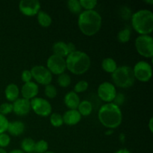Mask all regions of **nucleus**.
<instances>
[{"mask_svg": "<svg viewBox=\"0 0 153 153\" xmlns=\"http://www.w3.org/2000/svg\"><path fill=\"white\" fill-rule=\"evenodd\" d=\"M135 48L138 54L146 58L153 57V38L150 35H139L135 40Z\"/></svg>", "mask_w": 153, "mask_h": 153, "instance_id": "423d86ee", "label": "nucleus"}, {"mask_svg": "<svg viewBox=\"0 0 153 153\" xmlns=\"http://www.w3.org/2000/svg\"><path fill=\"white\" fill-rule=\"evenodd\" d=\"M37 19L39 25L43 28H47L52 24V19L50 15L43 10H40L37 14Z\"/></svg>", "mask_w": 153, "mask_h": 153, "instance_id": "aec40b11", "label": "nucleus"}, {"mask_svg": "<svg viewBox=\"0 0 153 153\" xmlns=\"http://www.w3.org/2000/svg\"><path fill=\"white\" fill-rule=\"evenodd\" d=\"M19 89L18 86L15 84L11 83L7 85L4 90V96L6 100L8 102H13L19 98Z\"/></svg>", "mask_w": 153, "mask_h": 153, "instance_id": "a211bd4d", "label": "nucleus"}, {"mask_svg": "<svg viewBox=\"0 0 153 153\" xmlns=\"http://www.w3.org/2000/svg\"><path fill=\"white\" fill-rule=\"evenodd\" d=\"M31 108L37 115L40 117L50 116L52 114V105L46 99L41 97H35L30 100Z\"/></svg>", "mask_w": 153, "mask_h": 153, "instance_id": "6e6552de", "label": "nucleus"}, {"mask_svg": "<svg viewBox=\"0 0 153 153\" xmlns=\"http://www.w3.org/2000/svg\"><path fill=\"white\" fill-rule=\"evenodd\" d=\"M102 68L108 73H113L117 68V62L111 58H106L102 62Z\"/></svg>", "mask_w": 153, "mask_h": 153, "instance_id": "4be33fe9", "label": "nucleus"}, {"mask_svg": "<svg viewBox=\"0 0 153 153\" xmlns=\"http://www.w3.org/2000/svg\"><path fill=\"white\" fill-rule=\"evenodd\" d=\"M80 102V97L74 91H70L64 96V104L70 110H77Z\"/></svg>", "mask_w": 153, "mask_h": 153, "instance_id": "dca6fc26", "label": "nucleus"}, {"mask_svg": "<svg viewBox=\"0 0 153 153\" xmlns=\"http://www.w3.org/2000/svg\"><path fill=\"white\" fill-rule=\"evenodd\" d=\"M52 51L54 55H58L62 58L67 57L69 55L67 43L63 41H58L54 43L52 46Z\"/></svg>", "mask_w": 153, "mask_h": 153, "instance_id": "6ab92c4d", "label": "nucleus"}, {"mask_svg": "<svg viewBox=\"0 0 153 153\" xmlns=\"http://www.w3.org/2000/svg\"><path fill=\"white\" fill-rule=\"evenodd\" d=\"M40 3L37 0H22L19 2V10L23 15L33 16L40 10Z\"/></svg>", "mask_w": 153, "mask_h": 153, "instance_id": "f8f14e48", "label": "nucleus"}, {"mask_svg": "<svg viewBox=\"0 0 153 153\" xmlns=\"http://www.w3.org/2000/svg\"><path fill=\"white\" fill-rule=\"evenodd\" d=\"M120 14L123 19L128 20V19H131L132 13H131V10L128 7L125 6V7H123L121 10H120Z\"/></svg>", "mask_w": 153, "mask_h": 153, "instance_id": "f704fd0d", "label": "nucleus"}, {"mask_svg": "<svg viewBox=\"0 0 153 153\" xmlns=\"http://www.w3.org/2000/svg\"><path fill=\"white\" fill-rule=\"evenodd\" d=\"M45 153H55V152H52V151H47V152H46Z\"/></svg>", "mask_w": 153, "mask_h": 153, "instance_id": "49530a36", "label": "nucleus"}, {"mask_svg": "<svg viewBox=\"0 0 153 153\" xmlns=\"http://www.w3.org/2000/svg\"><path fill=\"white\" fill-rule=\"evenodd\" d=\"M21 149L24 152L33 153L34 150L35 141L31 137L24 138L21 142Z\"/></svg>", "mask_w": 153, "mask_h": 153, "instance_id": "5701e85b", "label": "nucleus"}, {"mask_svg": "<svg viewBox=\"0 0 153 153\" xmlns=\"http://www.w3.org/2000/svg\"><path fill=\"white\" fill-rule=\"evenodd\" d=\"M131 30L129 27L126 26L121 29L117 34V39L120 43H126L131 38Z\"/></svg>", "mask_w": 153, "mask_h": 153, "instance_id": "b1692460", "label": "nucleus"}, {"mask_svg": "<svg viewBox=\"0 0 153 153\" xmlns=\"http://www.w3.org/2000/svg\"><path fill=\"white\" fill-rule=\"evenodd\" d=\"M117 90L114 85L109 82H105L100 84L97 89V94L100 100L105 103L112 102L116 97Z\"/></svg>", "mask_w": 153, "mask_h": 153, "instance_id": "9d476101", "label": "nucleus"}, {"mask_svg": "<svg viewBox=\"0 0 153 153\" xmlns=\"http://www.w3.org/2000/svg\"><path fill=\"white\" fill-rule=\"evenodd\" d=\"M115 153H131L128 149H127L126 148H123V149H118Z\"/></svg>", "mask_w": 153, "mask_h": 153, "instance_id": "58836bf2", "label": "nucleus"}, {"mask_svg": "<svg viewBox=\"0 0 153 153\" xmlns=\"http://www.w3.org/2000/svg\"><path fill=\"white\" fill-rule=\"evenodd\" d=\"M57 82L58 85L61 88H67L71 84V77L67 73H62L58 76Z\"/></svg>", "mask_w": 153, "mask_h": 153, "instance_id": "a878e982", "label": "nucleus"}, {"mask_svg": "<svg viewBox=\"0 0 153 153\" xmlns=\"http://www.w3.org/2000/svg\"><path fill=\"white\" fill-rule=\"evenodd\" d=\"M132 28L140 35H149L153 31V13L142 9L132 13L131 17Z\"/></svg>", "mask_w": 153, "mask_h": 153, "instance_id": "20e7f679", "label": "nucleus"}, {"mask_svg": "<svg viewBox=\"0 0 153 153\" xmlns=\"http://www.w3.org/2000/svg\"><path fill=\"white\" fill-rule=\"evenodd\" d=\"M48 149H49V144L47 141L44 140H40L35 142L34 152L35 153H45L47 152Z\"/></svg>", "mask_w": 153, "mask_h": 153, "instance_id": "cd10ccee", "label": "nucleus"}, {"mask_svg": "<svg viewBox=\"0 0 153 153\" xmlns=\"http://www.w3.org/2000/svg\"><path fill=\"white\" fill-rule=\"evenodd\" d=\"M30 71L32 76V79H34L37 83L46 86L48 85H50L52 82V74L44 66H34Z\"/></svg>", "mask_w": 153, "mask_h": 153, "instance_id": "1a4fd4ad", "label": "nucleus"}, {"mask_svg": "<svg viewBox=\"0 0 153 153\" xmlns=\"http://www.w3.org/2000/svg\"><path fill=\"white\" fill-rule=\"evenodd\" d=\"M98 118L103 126L109 129H114L122 123V111L114 103H105L100 107L98 112Z\"/></svg>", "mask_w": 153, "mask_h": 153, "instance_id": "f257e3e1", "label": "nucleus"}, {"mask_svg": "<svg viewBox=\"0 0 153 153\" xmlns=\"http://www.w3.org/2000/svg\"><path fill=\"white\" fill-rule=\"evenodd\" d=\"M13 112L17 116H26L31 111L30 100L24 98H18L13 103Z\"/></svg>", "mask_w": 153, "mask_h": 153, "instance_id": "ddd939ff", "label": "nucleus"}, {"mask_svg": "<svg viewBox=\"0 0 153 153\" xmlns=\"http://www.w3.org/2000/svg\"><path fill=\"white\" fill-rule=\"evenodd\" d=\"M46 66H47L46 68L52 74L58 75V76L64 73L65 70H67L66 61L64 58L54 54L50 55L47 59Z\"/></svg>", "mask_w": 153, "mask_h": 153, "instance_id": "9b49d317", "label": "nucleus"}, {"mask_svg": "<svg viewBox=\"0 0 153 153\" xmlns=\"http://www.w3.org/2000/svg\"><path fill=\"white\" fill-rule=\"evenodd\" d=\"M65 61L67 70L73 74L78 76L88 72L91 64L89 55L86 52L79 50L69 54Z\"/></svg>", "mask_w": 153, "mask_h": 153, "instance_id": "7ed1b4c3", "label": "nucleus"}, {"mask_svg": "<svg viewBox=\"0 0 153 153\" xmlns=\"http://www.w3.org/2000/svg\"><path fill=\"white\" fill-rule=\"evenodd\" d=\"M111 78L114 84L120 88H131L135 82L133 69L127 65L117 67L111 74Z\"/></svg>", "mask_w": 153, "mask_h": 153, "instance_id": "39448f33", "label": "nucleus"}, {"mask_svg": "<svg viewBox=\"0 0 153 153\" xmlns=\"http://www.w3.org/2000/svg\"><path fill=\"white\" fill-rule=\"evenodd\" d=\"M25 124L22 121H13V122H9L8 126H7V131L9 134L12 136H19L23 134L25 131Z\"/></svg>", "mask_w": 153, "mask_h": 153, "instance_id": "f3484780", "label": "nucleus"}, {"mask_svg": "<svg viewBox=\"0 0 153 153\" xmlns=\"http://www.w3.org/2000/svg\"><path fill=\"white\" fill-rule=\"evenodd\" d=\"M120 140L122 142H124V140H125V134H121L120 135Z\"/></svg>", "mask_w": 153, "mask_h": 153, "instance_id": "79ce46f5", "label": "nucleus"}, {"mask_svg": "<svg viewBox=\"0 0 153 153\" xmlns=\"http://www.w3.org/2000/svg\"><path fill=\"white\" fill-rule=\"evenodd\" d=\"M50 123L54 127H61L64 124L62 115L58 113H52L50 114Z\"/></svg>", "mask_w": 153, "mask_h": 153, "instance_id": "bb28decb", "label": "nucleus"}, {"mask_svg": "<svg viewBox=\"0 0 153 153\" xmlns=\"http://www.w3.org/2000/svg\"><path fill=\"white\" fill-rule=\"evenodd\" d=\"M44 94L46 97H48V98L54 99L56 97L57 94H58V91H57V88L54 85L50 84V85L45 86Z\"/></svg>", "mask_w": 153, "mask_h": 153, "instance_id": "c756f323", "label": "nucleus"}, {"mask_svg": "<svg viewBox=\"0 0 153 153\" xmlns=\"http://www.w3.org/2000/svg\"><path fill=\"white\" fill-rule=\"evenodd\" d=\"M39 93V86L36 82H29L24 83L21 89V94L22 98L31 100L37 97Z\"/></svg>", "mask_w": 153, "mask_h": 153, "instance_id": "4468645a", "label": "nucleus"}, {"mask_svg": "<svg viewBox=\"0 0 153 153\" xmlns=\"http://www.w3.org/2000/svg\"><path fill=\"white\" fill-rule=\"evenodd\" d=\"M9 121L7 118L4 115L0 114V134L5 133L8 126Z\"/></svg>", "mask_w": 153, "mask_h": 153, "instance_id": "473e14b6", "label": "nucleus"}, {"mask_svg": "<svg viewBox=\"0 0 153 153\" xmlns=\"http://www.w3.org/2000/svg\"><path fill=\"white\" fill-rule=\"evenodd\" d=\"M63 120L64 123L67 126H75L79 123L82 120V115L79 114L78 110H70L65 112L63 115Z\"/></svg>", "mask_w": 153, "mask_h": 153, "instance_id": "2eb2a0df", "label": "nucleus"}, {"mask_svg": "<svg viewBox=\"0 0 153 153\" xmlns=\"http://www.w3.org/2000/svg\"><path fill=\"white\" fill-rule=\"evenodd\" d=\"M124 102H125V96H124V94H122V93H117L114 100L113 103H114L115 105L120 107V106L123 104Z\"/></svg>", "mask_w": 153, "mask_h": 153, "instance_id": "e433bc0d", "label": "nucleus"}, {"mask_svg": "<svg viewBox=\"0 0 153 153\" xmlns=\"http://www.w3.org/2000/svg\"><path fill=\"white\" fill-rule=\"evenodd\" d=\"M88 86H89V85H88V82L84 80L79 81L75 85L74 92L76 93L77 94H79V93L85 92V91H86L88 90Z\"/></svg>", "mask_w": 153, "mask_h": 153, "instance_id": "7c9ffc66", "label": "nucleus"}, {"mask_svg": "<svg viewBox=\"0 0 153 153\" xmlns=\"http://www.w3.org/2000/svg\"><path fill=\"white\" fill-rule=\"evenodd\" d=\"M146 4H153V0H147V1H144Z\"/></svg>", "mask_w": 153, "mask_h": 153, "instance_id": "c03bdc74", "label": "nucleus"}, {"mask_svg": "<svg viewBox=\"0 0 153 153\" xmlns=\"http://www.w3.org/2000/svg\"><path fill=\"white\" fill-rule=\"evenodd\" d=\"M67 49H68V52H69V54L72 53V52H75V51H76V45L74 44V43H71V42H70V43H67Z\"/></svg>", "mask_w": 153, "mask_h": 153, "instance_id": "4c0bfd02", "label": "nucleus"}, {"mask_svg": "<svg viewBox=\"0 0 153 153\" xmlns=\"http://www.w3.org/2000/svg\"><path fill=\"white\" fill-rule=\"evenodd\" d=\"M13 112V105L10 102H4L0 105V114L6 117Z\"/></svg>", "mask_w": 153, "mask_h": 153, "instance_id": "2f4dec72", "label": "nucleus"}, {"mask_svg": "<svg viewBox=\"0 0 153 153\" xmlns=\"http://www.w3.org/2000/svg\"><path fill=\"white\" fill-rule=\"evenodd\" d=\"M10 143V137L6 133L0 134V148L4 149V147H7Z\"/></svg>", "mask_w": 153, "mask_h": 153, "instance_id": "72a5a7b5", "label": "nucleus"}, {"mask_svg": "<svg viewBox=\"0 0 153 153\" xmlns=\"http://www.w3.org/2000/svg\"><path fill=\"white\" fill-rule=\"evenodd\" d=\"M67 7L73 14H80L82 12V7L79 0H69L67 1Z\"/></svg>", "mask_w": 153, "mask_h": 153, "instance_id": "393cba45", "label": "nucleus"}, {"mask_svg": "<svg viewBox=\"0 0 153 153\" xmlns=\"http://www.w3.org/2000/svg\"><path fill=\"white\" fill-rule=\"evenodd\" d=\"M114 133V131H113V130L112 129H109V130H108L107 131H106L105 132V134L106 135H110V134H112Z\"/></svg>", "mask_w": 153, "mask_h": 153, "instance_id": "37998d69", "label": "nucleus"}, {"mask_svg": "<svg viewBox=\"0 0 153 153\" xmlns=\"http://www.w3.org/2000/svg\"><path fill=\"white\" fill-rule=\"evenodd\" d=\"M79 2L82 8L85 9V10H92L97 5L98 1L97 0H79Z\"/></svg>", "mask_w": 153, "mask_h": 153, "instance_id": "c85d7f7f", "label": "nucleus"}, {"mask_svg": "<svg viewBox=\"0 0 153 153\" xmlns=\"http://www.w3.org/2000/svg\"><path fill=\"white\" fill-rule=\"evenodd\" d=\"M149 131H150V132L152 133V131H153V118L152 117H151L150 120H149Z\"/></svg>", "mask_w": 153, "mask_h": 153, "instance_id": "ea45409f", "label": "nucleus"}, {"mask_svg": "<svg viewBox=\"0 0 153 153\" xmlns=\"http://www.w3.org/2000/svg\"><path fill=\"white\" fill-rule=\"evenodd\" d=\"M133 69L134 78L141 82H147L152 79V67L147 61H138Z\"/></svg>", "mask_w": 153, "mask_h": 153, "instance_id": "0eeeda50", "label": "nucleus"}, {"mask_svg": "<svg viewBox=\"0 0 153 153\" xmlns=\"http://www.w3.org/2000/svg\"><path fill=\"white\" fill-rule=\"evenodd\" d=\"M101 15L97 10H84L81 12L78 19V25L85 35L94 36L100 31L102 26Z\"/></svg>", "mask_w": 153, "mask_h": 153, "instance_id": "f03ea898", "label": "nucleus"}, {"mask_svg": "<svg viewBox=\"0 0 153 153\" xmlns=\"http://www.w3.org/2000/svg\"><path fill=\"white\" fill-rule=\"evenodd\" d=\"M77 109L78 111L82 116H89L93 111V105L90 101L83 100V101L80 102Z\"/></svg>", "mask_w": 153, "mask_h": 153, "instance_id": "412c9836", "label": "nucleus"}, {"mask_svg": "<svg viewBox=\"0 0 153 153\" xmlns=\"http://www.w3.org/2000/svg\"><path fill=\"white\" fill-rule=\"evenodd\" d=\"M9 153H24V152L22 150V149H13V150L10 151Z\"/></svg>", "mask_w": 153, "mask_h": 153, "instance_id": "a19ab883", "label": "nucleus"}, {"mask_svg": "<svg viewBox=\"0 0 153 153\" xmlns=\"http://www.w3.org/2000/svg\"><path fill=\"white\" fill-rule=\"evenodd\" d=\"M0 153H7V152L2 148H0Z\"/></svg>", "mask_w": 153, "mask_h": 153, "instance_id": "a18cd8bd", "label": "nucleus"}, {"mask_svg": "<svg viewBox=\"0 0 153 153\" xmlns=\"http://www.w3.org/2000/svg\"><path fill=\"white\" fill-rule=\"evenodd\" d=\"M21 79L24 83H27V82H31L32 79V76H31V71L28 70H25L22 71V75H21Z\"/></svg>", "mask_w": 153, "mask_h": 153, "instance_id": "c9c22d12", "label": "nucleus"}]
</instances>
